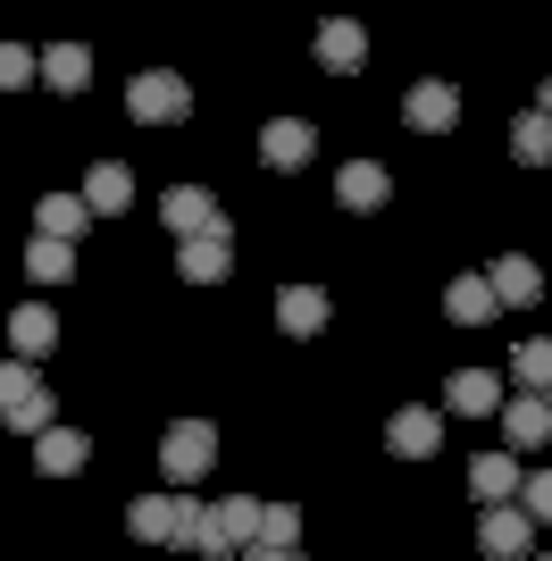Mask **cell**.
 I'll use <instances>...</instances> for the list:
<instances>
[{"label":"cell","mask_w":552,"mask_h":561,"mask_svg":"<svg viewBox=\"0 0 552 561\" xmlns=\"http://www.w3.org/2000/svg\"><path fill=\"white\" fill-rule=\"evenodd\" d=\"M202 503H193V494H142V503H126V537L135 545H184V553H193V545H202Z\"/></svg>","instance_id":"obj_1"},{"label":"cell","mask_w":552,"mask_h":561,"mask_svg":"<svg viewBox=\"0 0 552 561\" xmlns=\"http://www.w3.org/2000/svg\"><path fill=\"white\" fill-rule=\"evenodd\" d=\"M243 545H260V494H227V503H209V519H202V545H193V553H209V561H234Z\"/></svg>","instance_id":"obj_2"},{"label":"cell","mask_w":552,"mask_h":561,"mask_svg":"<svg viewBox=\"0 0 552 561\" xmlns=\"http://www.w3.org/2000/svg\"><path fill=\"white\" fill-rule=\"evenodd\" d=\"M209 461H218V427H209V420H176V427L160 436V469H168V486H193Z\"/></svg>","instance_id":"obj_3"},{"label":"cell","mask_w":552,"mask_h":561,"mask_svg":"<svg viewBox=\"0 0 552 561\" xmlns=\"http://www.w3.org/2000/svg\"><path fill=\"white\" fill-rule=\"evenodd\" d=\"M126 110L142 117V126H176V117H193V84H184L176 68H151L126 84Z\"/></svg>","instance_id":"obj_4"},{"label":"cell","mask_w":552,"mask_h":561,"mask_svg":"<svg viewBox=\"0 0 552 561\" xmlns=\"http://www.w3.org/2000/svg\"><path fill=\"white\" fill-rule=\"evenodd\" d=\"M160 218H168V234H227V210H218V193H202V185H168L160 193Z\"/></svg>","instance_id":"obj_5"},{"label":"cell","mask_w":552,"mask_h":561,"mask_svg":"<svg viewBox=\"0 0 552 561\" xmlns=\"http://www.w3.org/2000/svg\"><path fill=\"white\" fill-rule=\"evenodd\" d=\"M528 537H536V519L519 512V503H485L478 512V545L494 561H528Z\"/></svg>","instance_id":"obj_6"},{"label":"cell","mask_w":552,"mask_h":561,"mask_svg":"<svg viewBox=\"0 0 552 561\" xmlns=\"http://www.w3.org/2000/svg\"><path fill=\"white\" fill-rule=\"evenodd\" d=\"M310 151H319V126H310V117H268V126H260V160H268L276 176L301 168Z\"/></svg>","instance_id":"obj_7"},{"label":"cell","mask_w":552,"mask_h":561,"mask_svg":"<svg viewBox=\"0 0 552 561\" xmlns=\"http://www.w3.org/2000/svg\"><path fill=\"white\" fill-rule=\"evenodd\" d=\"M386 445L402 453V461H427V453L444 445V420L427 411V402H402V411L386 420Z\"/></svg>","instance_id":"obj_8"},{"label":"cell","mask_w":552,"mask_h":561,"mask_svg":"<svg viewBox=\"0 0 552 561\" xmlns=\"http://www.w3.org/2000/svg\"><path fill=\"white\" fill-rule=\"evenodd\" d=\"M402 117H411L418 135H444V126H452V117H460V93H452V84H444V76H418L411 93H402Z\"/></svg>","instance_id":"obj_9"},{"label":"cell","mask_w":552,"mask_h":561,"mask_svg":"<svg viewBox=\"0 0 552 561\" xmlns=\"http://www.w3.org/2000/svg\"><path fill=\"white\" fill-rule=\"evenodd\" d=\"M544 445H552V411H544V394L503 402V453H544Z\"/></svg>","instance_id":"obj_10"},{"label":"cell","mask_w":552,"mask_h":561,"mask_svg":"<svg viewBox=\"0 0 552 561\" xmlns=\"http://www.w3.org/2000/svg\"><path fill=\"white\" fill-rule=\"evenodd\" d=\"M335 193H344V210H386V202H393V176H386V168H377V160H344V168H335Z\"/></svg>","instance_id":"obj_11"},{"label":"cell","mask_w":552,"mask_h":561,"mask_svg":"<svg viewBox=\"0 0 552 561\" xmlns=\"http://www.w3.org/2000/svg\"><path fill=\"white\" fill-rule=\"evenodd\" d=\"M444 402L469 411V420H494V411H503V377H494V369H452V377H444Z\"/></svg>","instance_id":"obj_12"},{"label":"cell","mask_w":552,"mask_h":561,"mask_svg":"<svg viewBox=\"0 0 552 561\" xmlns=\"http://www.w3.org/2000/svg\"><path fill=\"white\" fill-rule=\"evenodd\" d=\"M176 268L193 285H227L234 277V243L227 234H193V243H176Z\"/></svg>","instance_id":"obj_13"},{"label":"cell","mask_w":552,"mask_h":561,"mask_svg":"<svg viewBox=\"0 0 552 561\" xmlns=\"http://www.w3.org/2000/svg\"><path fill=\"white\" fill-rule=\"evenodd\" d=\"M444 319H460V328H485V319H503V302H494V285L469 268V277L444 285Z\"/></svg>","instance_id":"obj_14"},{"label":"cell","mask_w":552,"mask_h":561,"mask_svg":"<svg viewBox=\"0 0 552 561\" xmlns=\"http://www.w3.org/2000/svg\"><path fill=\"white\" fill-rule=\"evenodd\" d=\"M126 202H135V176H126L117 160H92V168H84V210H92V218H117Z\"/></svg>","instance_id":"obj_15"},{"label":"cell","mask_w":552,"mask_h":561,"mask_svg":"<svg viewBox=\"0 0 552 561\" xmlns=\"http://www.w3.org/2000/svg\"><path fill=\"white\" fill-rule=\"evenodd\" d=\"M469 494L478 503H519V453H478L469 461Z\"/></svg>","instance_id":"obj_16"},{"label":"cell","mask_w":552,"mask_h":561,"mask_svg":"<svg viewBox=\"0 0 552 561\" xmlns=\"http://www.w3.org/2000/svg\"><path fill=\"white\" fill-rule=\"evenodd\" d=\"M34 227H43L50 243H76V234L92 227V210H84V193H43V202H34Z\"/></svg>","instance_id":"obj_17"},{"label":"cell","mask_w":552,"mask_h":561,"mask_svg":"<svg viewBox=\"0 0 552 561\" xmlns=\"http://www.w3.org/2000/svg\"><path fill=\"white\" fill-rule=\"evenodd\" d=\"M360 59H368V34H360V25H352V18H326V25H319V68L352 76V68H360Z\"/></svg>","instance_id":"obj_18"},{"label":"cell","mask_w":552,"mask_h":561,"mask_svg":"<svg viewBox=\"0 0 552 561\" xmlns=\"http://www.w3.org/2000/svg\"><path fill=\"white\" fill-rule=\"evenodd\" d=\"M276 328L285 335H319L326 328V294L319 285H285V294H276Z\"/></svg>","instance_id":"obj_19"},{"label":"cell","mask_w":552,"mask_h":561,"mask_svg":"<svg viewBox=\"0 0 552 561\" xmlns=\"http://www.w3.org/2000/svg\"><path fill=\"white\" fill-rule=\"evenodd\" d=\"M485 285H494V302H536V294H544V277H536V260H519V252H503L494 260V268H485Z\"/></svg>","instance_id":"obj_20"},{"label":"cell","mask_w":552,"mask_h":561,"mask_svg":"<svg viewBox=\"0 0 552 561\" xmlns=\"http://www.w3.org/2000/svg\"><path fill=\"white\" fill-rule=\"evenodd\" d=\"M43 84H50V93H84V84H92V50L84 43H50L43 50Z\"/></svg>","instance_id":"obj_21"},{"label":"cell","mask_w":552,"mask_h":561,"mask_svg":"<svg viewBox=\"0 0 552 561\" xmlns=\"http://www.w3.org/2000/svg\"><path fill=\"white\" fill-rule=\"evenodd\" d=\"M9 335H18L25 360H43V352L59 344V319H50V302H18V310H9Z\"/></svg>","instance_id":"obj_22"},{"label":"cell","mask_w":552,"mask_h":561,"mask_svg":"<svg viewBox=\"0 0 552 561\" xmlns=\"http://www.w3.org/2000/svg\"><path fill=\"white\" fill-rule=\"evenodd\" d=\"M92 461V436H76V427H50L43 445H34V469L43 478H68V469H84Z\"/></svg>","instance_id":"obj_23"},{"label":"cell","mask_w":552,"mask_h":561,"mask_svg":"<svg viewBox=\"0 0 552 561\" xmlns=\"http://www.w3.org/2000/svg\"><path fill=\"white\" fill-rule=\"evenodd\" d=\"M510 377H519L528 394H552V335H528V344L510 352Z\"/></svg>","instance_id":"obj_24"},{"label":"cell","mask_w":552,"mask_h":561,"mask_svg":"<svg viewBox=\"0 0 552 561\" xmlns=\"http://www.w3.org/2000/svg\"><path fill=\"white\" fill-rule=\"evenodd\" d=\"M68 268H76V243H50V234L25 243V277H34V285H59Z\"/></svg>","instance_id":"obj_25"},{"label":"cell","mask_w":552,"mask_h":561,"mask_svg":"<svg viewBox=\"0 0 552 561\" xmlns=\"http://www.w3.org/2000/svg\"><path fill=\"white\" fill-rule=\"evenodd\" d=\"M9 427H18V436H50V427H59V402H50V386H34V394L9 411Z\"/></svg>","instance_id":"obj_26"},{"label":"cell","mask_w":552,"mask_h":561,"mask_svg":"<svg viewBox=\"0 0 552 561\" xmlns=\"http://www.w3.org/2000/svg\"><path fill=\"white\" fill-rule=\"evenodd\" d=\"M510 151H519V160H528V168H544L552 160V126H544V117H519V126H510Z\"/></svg>","instance_id":"obj_27"},{"label":"cell","mask_w":552,"mask_h":561,"mask_svg":"<svg viewBox=\"0 0 552 561\" xmlns=\"http://www.w3.org/2000/svg\"><path fill=\"white\" fill-rule=\"evenodd\" d=\"M260 545H301V512L294 503H260Z\"/></svg>","instance_id":"obj_28"},{"label":"cell","mask_w":552,"mask_h":561,"mask_svg":"<svg viewBox=\"0 0 552 561\" xmlns=\"http://www.w3.org/2000/svg\"><path fill=\"white\" fill-rule=\"evenodd\" d=\"M34 76H43V59H34V50L0 43V93H18V84H34Z\"/></svg>","instance_id":"obj_29"},{"label":"cell","mask_w":552,"mask_h":561,"mask_svg":"<svg viewBox=\"0 0 552 561\" xmlns=\"http://www.w3.org/2000/svg\"><path fill=\"white\" fill-rule=\"evenodd\" d=\"M34 386H43V377L25 369V360H0V420H9V411H18V402L34 394Z\"/></svg>","instance_id":"obj_30"},{"label":"cell","mask_w":552,"mask_h":561,"mask_svg":"<svg viewBox=\"0 0 552 561\" xmlns=\"http://www.w3.org/2000/svg\"><path fill=\"white\" fill-rule=\"evenodd\" d=\"M519 512H528V519H552V469H528V478H519Z\"/></svg>","instance_id":"obj_31"},{"label":"cell","mask_w":552,"mask_h":561,"mask_svg":"<svg viewBox=\"0 0 552 561\" xmlns=\"http://www.w3.org/2000/svg\"><path fill=\"white\" fill-rule=\"evenodd\" d=\"M234 561H301V545H243Z\"/></svg>","instance_id":"obj_32"},{"label":"cell","mask_w":552,"mask_h":561,"mask_svg":"<svg viewBox=\"0 0 552 561\" xmlns=\"http://www.w3.org/2000/svg\"><path fill=\"white\" fill-rule=\"evenodd\" d=\"M544 411H552V394H544Z\"/></svg>","instance_id":"obj_33"},{"label":"cell","mask_w":552,"mask_h":561,"mask_svg":"<svg viewBox=\"0 0 552 561\" xmlns=\"http://www.w3.org/2000/svg\"><path fill=\"white\" fill-rule=\"evenodd\" d=\"M544 126H552V117H544Z\"/></svg>","instance_id":"obj_34"},{"label":"cell","mask_w":552,"mask_h":561,"mask_svg":"<svg viewBox=\"0 0 552 561\" xmlns=\"http://www.w3.org/2000/svg\"><path fill=\"white\" fill-rule=\"evenodd\" d=\"M544 561H552V553H544Z\"/></svg>","instance_id":"obj_35"}]
</instances>
